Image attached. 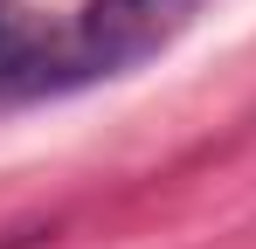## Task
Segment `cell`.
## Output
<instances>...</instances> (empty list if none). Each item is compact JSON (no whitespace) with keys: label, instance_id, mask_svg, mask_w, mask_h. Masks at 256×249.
Masks as SVG:
<instances>
[{"label":"cell","instance_id":"6da1fadb","mask_svg":"<svg viewBox=\"0 0 256 249\" xmlns=\"http://www.w3.org/2000/svg\"><path fill=\"white\" fill-rule=\"evenodd\" d=\"M194 7L201 0H90L84 14H76V28L62 42H48L42 56V83H90V76H118L132 62H146V56H160L187 21H194Z\"/></svg>","mask_w":256,"mask_h":249},{"label":"cell","instance_id":"7a4b0ae2","mask_svg":"<svg viewBox=\"0 0 256 249\" xmlns=\"http://www.w3.org/2000/svg\"><path fill=\"white\" fill-rule=\"evenodd\" d=\"M42 56H48V42L28 28V14H21L14 0H0V83L35 90V76H42Z\"/></svg>","mask_w":256,"mask_h":249},{"label":"cell","instance_id":"3957f363","mask_svg":"<svg viewBox=\"0 0 256 249\" xmlns=\"http://www.w3.org/2000/svg\"><path fill=\"white\" fill-rule=\"evenodd\" d=\"M14 249H21V242H14Z\"/></svg>","mask_w":256,"mask_h":249}]
</instances>
